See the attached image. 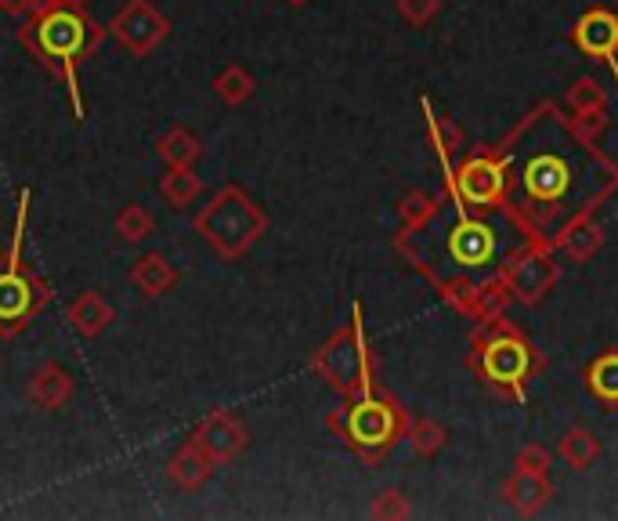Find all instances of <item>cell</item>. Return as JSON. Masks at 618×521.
Wrapping results in <instances>:
<instances>
[{"label":"cell","instance_id":"6da1fadb","mask_svg":"<svg viewBox=\"0 0 618 521\" xmlns=\"http://www.w3.org/2000/svg\"><path fill=\"white\" fill-rule=\"evenodd\" d=\"M503 200L531 217L542 232H557L607 189L604 160H596L557 116L546 113L520 130L499 160Z\"/></svg>","mask_w":618,"mask_h":521},{"label":"cell","instance_id":"7a4b0ae2","mask_svg":"<svg viewBox=\"0 0 618 521\" xmlns=\"http://www.w3.org/2000/svg\"><path fill=\"white\" fill-rule=\"evenodd\" d=\"M452 206L438 217V265L441 279L452 282H485L503 271V265L520 246L517 225L503 214H471L460 200L455 181H449Z\"/></svg>","mask_w":618,"mask_h":521},{"label":"cell","instance_id":"3957f363","mask_svg":"<svg viewBox=\"0 0 618 521\" xmlns=\"http://www.w3.org/2000/svg\"><path fill=\"white\" fill-rule=\"evenodd\" d=\"M83 40H87V22L76 15V11H69V8L51 11V15L37 26L40 51L51 54V59L65 62V65H69L76 54L83 51Z\"/></svg>","mask_w":618,"mask_h":521},{"label":"cell","instance_id":"277c9868","mask_svg":"<svg viewBox=\"0 0 618 521\" xmlns=\"http://www.w3.org/2000/svg\"><path fill=\"white\" fill-rule=\"evenodd\" d=\"M481 369H485V377L492 380V384L517 387L520 380L528 377L531 355H528V347H525V344L514 341V336H499L495 344H488V347H485Z\"/></svg>","mask_w":618,"mask_h":521},{"label":"cell","instance_id":"5b68a950","mask_svg":"<svg viewBox=\"0 0 618 521\" xmlns=\"http://www.w3.org/2000/svg\"><path fill=\"white\" fill-rule=\"evenodd\" d=\"M455 192L466 206H488L503 200V170L492 160H471L463 167V178L455 181Z\"/></svg>","mask_w":618,"mask_h":521},{"label":"cell","instance_id":"8992f818","mask_svg":"<svg viewBox=\"0 0 618 521\" xmlns=\"http://www.w3.org/2000/svg\"><path fill=\"white\" fill-rule=\"evenodd\" d=\"M575 40H579V48L585 54H601V59H607V65L615 69L618 76V18L611 15V11H590L579 29H575Z\"/></svg>","mask_w":618,"mask_h":521},{"label":"cell","instance_id":"52a82bcc","mask_svg":"<svg viewBox=\"0 0 618 521\" xmlns=\"http://www.w3.org/2000/svg\"><path fill=\"white\" fill-rule=\"evenodd\" d=\"M347 428H351V439L358 445H384L395 434V412L379 406V402H362V406L351 409Z\"/></svg>","mask_w":618,"mask_h":521},{"label":"cell","instance_id":"ba28073f","mask_svg":"<svg viewBox=\"0 0 618 521\" xmlns=\"http://www.w3.org/2000/svg\"><path fill=\"white\" fill-rule=\"evenodd\" d=\"M29 282L18 276V268L11 265L4 276H0V319L11 322V319H22L29 312Z\"/></svg>","mask_w":618,"mask_h":521},{"label":"cell","instance_id":"9c48e42d","mask_svg":"<svg viewBox=\"0 0 618 521\" xmlns=\"http://www.w3.org/2000/svg\"><path fill=\"white\" fill-rule=\"evenodd\" d=\"M590 384L601 398L618 402V355H604L601 363L590 369Z\"/></svg>","mask_w":618,"mask_h":521}]
</instances>
